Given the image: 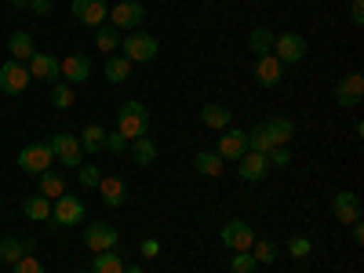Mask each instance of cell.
<instances>
[{
	"instance_id": "1",
	"label": "cell",
	"mask_w": 364,
	"mask_h": 273,
	"mask_svg": "<svg viewBox=\"0 0 364 273\" xmlns=\"http://www.w3.org/2000/svg\"><path fill=\"white\" fill-rule=\"evenodd\" d=\"M117 132L124 135L128 142H132V139L149 135V109H146L139 99H128L124 106L117 109Z\"/></svg>"
},
{
	"instance_id": "2",
	"label": "cell",
	"mask_w": 364,
	"mask_h": 273,
	"mask_svg": "<svg viewBox=\"0 0 364 273\" xmlns=\"http://www.w3.org/2000/svg\"><path fill=\"white\" fill-rule=\"evenodd\" d=\"M120 51H124V58L135 66H142V63H154L157 58V51H161V41L157 37H149V33H142V29H135V33H128L124 41H120Z\"/></svg>"
},
{
	"instance_id": "3",
	"label": "cell",
	"mask_w": 364,
	"mask_h": 273,
	"mask_svg": "<svg viewBox=\"0 0 364 273\" xmlns=\"http://www.w3.org/2000/svg\"><path fill=\"white\" fill-rule=\"evenodd\" d=\"M51 161H55L51 142H29V146H22V154H18V168H22L26 175H44V171H51Z\"/></svg>"
},
{
	"instance_id": "4",
	"label": "cell",
	"mask_w": 364,
	"mask_h": 273,
	"mask_svg": "<svg viewBox=\"0 0 364 273\" xmlns=\"http://www.w3.org/2000/svg\"><path fill=\"white\" fill-rule=\"evenodd\" d=\"M269 55L277 58L281 66H295V63L306 58V37L302 33H277L273 37V51Z\"/></svg>"
},
{
	"instance_id": "5",
	"label": "cell",
	"mask_w": 364,
	"mask_h": 273,
	"mask_svg": "<svg viewBox=\"0 0 364 273\" xmlns=\"http://www.w3.org/2000/svg\"><path fill=\"white\" fill-rule=\"evenodd\" d=\"M146 18V8L139 4V0H120V4L109 8V26L113 29H128V33H135V29L142 26Z\"/></svg>"
},
{
	"instance_id": "6",
	"label": "cell",
	"mask_w": 364,
	"mask_h": 273,
	"mask_svg": "<svg viewBox=\"0 0 364 273\" xmlns=\"http://www.w3.org/2000/svg\"><path fill=\"white\" fill-rule=\"evenodd\" d=\"M26 70H29V80L55 84V80H63V58H55L48 51H33V58L26 63Z\"/></svg>"
},
{
	"instance_id": "7",
	"label": "cell",
	"mask_w": 364,
	"mask_h": 273,
	"mask_svg": "<svg viewBox=\"0 0 364 273\" xmlns=\"http://www.w3.org/2000/svg\"><path fill=\"white\" fill-rule=\"evenodd\" d=\"M219 237H223V245L233 248V252H252V245H255V230H252L245 219H230V223L219 230Z\"/></svg>"
},
{
	"instance_id": "8",
	"label": "cell",
	"mask_w": 364,
	"mask_h": 273,
	"mask_svg": "<svg viewBox=\"0 0 364 273\" xmlns=\"http://www.w3.org/2000/svg\"><path fill=\"white\" fill-rule=\"evenodd\" d=\"M80 219H84V200L80 197H55V204H51V223L55 226H80Z\"/></svg>"
},
{
	"instance_id": "9",
	"label": "cell",
	"mask_w": 364,
	"mask_h": 273,
	"mask_svg": "<svg viewBox=\"0 0 364 273\" xmlns=\"http://www.w3.org/2000/svg\"><path fill=\"white\" fill-rule=\"evenodd\" d=\"M117 240H120V233H117V226H109V223H91V226H84V245H87V252H109V248H117Z\"/></svg>"
},
{
	"instance_id": "10",
	"label": "cell",
	"mask_w": 364,
	"mask_h": 273,
	"mask_svg": "<svg viewBox=\"0 0 364 273\" xmlns=\"http://www.w3.org/2000/svg\"><path fill=\"white\" fill-rule=\"evenodd\" d=\"M70 8H73V18L80 26H91V29L106 26V18H109V4H106V0H73Z\"/></svg>"
},
{
	"instance_id": "11",
	"label": "cell",
	"mask_w": 364,
	"mask_h": 273,
	"mask_svg": "<svg viewBox=\"0 0 364 273\" xmlns=\"http://www.w3.org/2000/svg\"><path fill=\"white\" fill-rule=\"evenodd\" d=\"M51 149H55V161H63L66 168H80L84 164V149H80V139L70 135V132H58L51 139Z\"/></svg>"
},
{
	"instance_id": "12",
	"label": "cell",
	"mask_w": 364,
	"mask_h": 273,
	"mask_svg": "<svg viewBox=\"0 0 364 273\" xmlns=\"http://www.w3.org/2000/svg\"><path fill=\"white\" fill-rule=\"evenodd\" d=\"M26 87H29V70H26V63H15V58H8V63L0 66V91H4V95H22Z\"/></svg>"
},
{
	"instance_id": "13",
	"label": "cell",
	"mask_w": 364,
	"mask_h": 273,
	"mask_svg": "<svg viewBox=\"0 0 364 273\" xmlns=\"http://www.w3.org/2000/svg\"><path fill=\"white\" fill-rule=\"evenodd\" d=\"M331 215H336L343 226L360 223V197H357V193H350V190H339L336 197H331Z\"/></svg>"
},
{
	"instance_id": "14",
	"label": "cell",
	"mask_w": 364,
	"mask_h": 273,
	"mask_svg": "<svg viewBox=\"0 0 364 273\" xmlns=\"http://www.w3.org/2000/svg\"><path fill=\"white\" fill-rule=\"evenodd\" d=\"M360 99H364V77H360V73H346V77L336 84V102H339L343 109H357Z\"/></svg>"
},
{
	"instance_id": "15",
	"label": "cell",
	"mask_w": 364,
	"mask_h": 273,
	"mask_svg": "<svg viewBox=\"0 0 364 273\" xmlns=\"http://www.w3.org/2000/svg\"><path fill=\"white\" fill-rule=\"evenodd\" d=\"M215 154H219L223 161H240V157L248 154V139H245V132H240V128H226L223 139H219V146H215Z\"/></svg>"
},
{
	"instance_id": "16",
	"label": "cell",
	"mask_w": 364,
	"mask_h": 273,
	"mask_svg": "<svg viewBox=\"0 0 364 273\" xmlns=\"http://www.w3.org/2000/svg\"><path fill=\"white\" fill-rule=\"evenodd\" d=\"M255 80H259L262 87H277V84L284 80V66H281L273 55H259V58H255Z\"/></svg>"
},
{
	"instance_id": "17",
	"label": "cell",
	"mask_w": 364,
	"mask_h": 273,
	"mask_svg": "<svg viewBox=\"0 0 364 273\" xmlns=\"http://www.w3.org/2000/svg\"><path fill=\"white\" fill-rule=\"evenodd\" d=\"M95 190L102 193V204H109V208H120L128 200V186H124V178H117V175H102Z\"/></svg>"
},
{
	"instance_id": "18",
	"label": "cell",
	"mask_w": 364,
	"mask_h": 273,
	"mask_svg": "<svg viewBox=\"0 0 364 273\" xmlns=\"http://www.w3.org/2000/svg\"><path fill=\"white\" fill-rule=\"evenodd\" d=\"M237 164H240V168H237V175L245 178V182H262V178L269 175V164H266V157H262V154H252V149H248V154L240 157Z\"/></svg>"
},
{
	"instance_id": "19",
	"label": "cell",
	"mask_w": 364,
	"mask_h": 273,
	"mask_svg": "<svg viewBox=\"0 0 364 273\" xmlns=\"http://www.w3.org/2000/svg\"><path fill=\"white\" fill-rule=\"evenodd\" d=\"M91 77V63L84 55H66L63 58V80L66 84H84Z\"/></svg>"
},
{
	"instance_id": "20",
	"label": "cell",
	"mask_w": 364,
	"mask_h": 273,
	"mask_svg": "<svg viewBox=\"0 0 364 273\" xmlns=\"http://www.w3.org/2000/svg\"><path fill=\"white\" fill-rule=\"evenodd\" d=\"M193 168H197V175H204V178H219V175L226 171V161H223L219 154H211V149H197Z\"/></svg>"
},
{
	"instance_id": "21",
	"label": "cell",
	"mask_w": 364,
	"mask_h": 273,
	"mask_svg": "<svg viewBox=\"0 0 364 273\" xmlns=\"http://www.w3.org/2000/svg\"><path fill=\"white\" fill-rule=\"evenodd\" d=\"M128 154L135 157V164H139V168H149V164L157 161V142L149 139V135H142V139H132V142H128Z\"/></svg>"
},
{
	"instance_id": "22",
	"label": "cell",
	"mask_w": 364,
	"mask_h": 273,
	"mask_svg": "<svg viewBox=\"0 0 364 273\" xmlns=\"http://www.w3.org/2000/svg\"><path fill=\"white\" fill-rule=\"evenodd\" d=\"M200 120H204L208 128H215V132H226L230 120H233V109H226L223 102H208V106L200 109Z\"/></svg>"
},
{
	"instance_id": "23",
	"label": "cell",
	"mask_w": 364,
	"mask_h": 273,
	"mask_svg": "<svg viewBox=\"0 0 364 273\" xmlns=\"http://www.w3.org/2000/svg\"><path fill=\"white\" fill-rule=\"evenodd\" d=\"M266 135H269V142L273 146H288L291 142V135H295V124H291V120L288 117H273V120H266Z\"/></svg>"
},
{
	"instance_id": "24",
	"label": "cell",
	"mask_w": 364,
	"mask_h": 273,
	"mask_svg": "<svg viewBox=\"0 0 364 273\" xmlns=\"http://www.w3.org/2000/svg\"><path fill=\"white\" fill-rule=\"evenodd\" d=\"M33 252V240H15V237H4L0 240V259H4L8 266H15L22 255Z\"/></svg>"
},
{
	"instance_id": "25",
	"label": "cell",
	"mask_w": 364,
	"mask_h": 273,
	"mask_svg": "<svg viewBox=\"0 0 364 273\" xmlns=\"http://www.w3.org/2000/svg\"><path fill=\"white\" fill-rule=\"evenodd\" d=\"M8 51H11L15 63H29V58H33V37H29L26 29H18V33L8 37Z\"/></svg>"
},
{
	"instance_id": "26",
	"label": "cell",
	"mask_w": 364,
	"mask_h": 273,
	"mask_svg": "<svg viewBox=\"0 0 364 273\" xmlns=\"http://www.w3.org/2000/svg\"><path fill=\"white\" fill-rule=\"evenodd\" d=\"M80 149H84V154H102V149H106V128L102 124H87L80 132Z\"/></svg>"
},
{
	"instance_id": "27",
	"label": "cell",
	"mask_w": 364,
	"mask_h": 273,
	"mask_svg": "<svg viewBox=\"0 0 364 273\" xmlns=\"http://www.w3.org/2000/svg\"><path fill=\"white\" fill-rule=\"evenodd\" d=\"M132 77V63L124 55H106V80L109 84H124Z\"/></svg>"
},
{
	"instance_id": "28",
	"label": "cell",
	"mask_w": 364,
	"mask_h": 273,
	"mask_svg": "<svg viewBox=\"0 0 364 273\" xmlns=\"http://www.w3.org/2000/svg\"><path fill=\"white\" fill-rule=\"evenodd\" d=\"M22 215L33 223H48L51 219V200L48 197H26L22 200Z\"/></svg>"
},
{
	"instance_id": "29",
	"label": "cell",
	"mask_w": 364,
	"mask_h": 273,
	"mask_svg": "<svg viewBox=\"0 0 364 273\" xmlns=\"http://www.w3.org/2000/svg\"><path fill=\"white\" fill-rule=\"evenodd\" d=\"M273 37H277V33H273L269 26H255V29H252V33H248V48L255 51V58L273 51Z\"/></svg>"
},
{
	"instance_id": "30",
	"label": "cell",
	"mask_w": 364,
	"mask_h": 273,
	"mask_svg": "<svg viewBox=\"0 0 364 273\" xmlns=\"http://www.w3.org/2000/svg\"><path fill=\"white\" fill-rule=\"evenodd\" d=\"M124 259L117 255V248H109V252H99L95 255V262H91V273H124Z\"/></svg>"
},
{
	"instance_id": "31",
	"label": "cell",
	"mask_w": 364,
	"mask_h": 273,
	"mask_svg": "<svg viewBox=\"0 0 364 273\" xmlns=\"http://www.w3.org/2000/svg\"><path fill=\"white\" fill-rule=\"evenodd\" d=\"M37 178H41V197L55 200V197L66 193V178L58 175V171H44V175H37Z\"/></svg>"
},
{
	"instance_id": "32",
	"label": "cell",
	"mask_w": 364,
	"mask_h": 273,
	"mask_svg": "<svg viewBox=\"0 0 364 273\" xmlns=\"http://www.w3.org/2000/svg\"><path fill=\"white\" fill-rule=\"evenodd\" d=\"M277 245H273V240H259L255 237V245H252V259L259 262V266H269V262H277Z\"/></svg>"
},
{
	"instance_id": "33",
	"label": "cell",
	"mask_w": 364,
	"mask_h": 273,
	"mask_svg": "<svg viewBox=\"0 0 364 273\" xmlns=\"http://www.w3.org/2000/svg\"><path fill=\"white\" fill-rule=\"evenodd\" d=\"M95 44H99V51L113 55V51L120 48V33H117L113 26H99V29H95Z\"/></svg>"
},
{
	"instance_id": "34",
	"label": "cell",
	"mask_w": 364,
	"mask_h": 273,
	"mask_svg": "<svg viewBox=\"0 0 364 273\" xmlns=\"http://www.w3.org/2000/svg\"><path fill=\"white\" fill-rule=\"evenodd\" d=\"M245 139H248V149H252V154H269V149H273V142H269V135H266V128L259 124V128H252V132H245Z\"/></svg>"
},
{
	"instance_id": "35",
	"label": "cell",
	"mask_w": 364,
	"mask_h": 273,
	"mask_svg": "<svg viewBox=\"0 0 364 273\" xmlns=\"http://www.w3.org/2000/svg\"><path fill=\"white\" fill-rule=\"evenodd\" d=\"M51 102H55L58 109H70V106H73V84L55 80V84H51Z\"/></svg>"
},
{
	"instance_id": "36",
	"label": "cell",
	"mask_w": 364,
	"mask_h": 273,
	"mask_svg": "<svg viewBox=\"0 0 364 273\" xmlns=\"http://www.w3.org/2000/svg\"><path fill=\"white\" fill-rule=\"evenodd\" d=\"M255 259H252V252H237L233 259H230V273H255Z\"/></svg>"
},
{
	"instance_id": "37",
	"label": "cell",
	"mask_w": 364,
	"mask_h": 273,
	"mask_svg": "<svg viewBox=\"0 0 364 273\" xmlns=\"http://www.w3.org/2000/svg\"><path fill=\"white\" fill-rule=\"evenodd\" d=\"M77 175H80V186H87V190H95V186H99V178H102V171H99L95 164H80Z\"/></svg>"
},
{
	"instance_id": "38",
	"label": "cell",
	"mask_w": 364,
	"mask_h": 273,
	"mask_svg": "<svg viewBox=\"0 0 364 273\" xmlns=\"http://www.w3.org/2000/svg\"><path fill=\"white\" fill-rule=\"evenodd\" d=\"M266 164H269V168H288V164H291L288 146H273L269 154H266Z\"/></svg>"
},
{
	"instance_id": "39",
	"label": "cell",
	"mask_w": 364,
	"mask_h": 273,
	"mask_svg": "<svg viewBox=\"0 0 364 273\" xmlns=\"http://www.w3.org/2000/svg\"><path fill=\"white\" fill-rule=\"evenodd\" d=\"M11 273H48V269H44V262H41V259H33V255H22V259L11 266Z\"/></svg>"
},
{
	"instance_id": "40",
	"label": "cell",
	"mask_w": 364,
	"mask_h": 273,
	"mask_svg": "<svg viewBox=\"0 0 364 273\" xmlns=\"http://www.w3.org/2000/svg\"><path fill=\"white\" fill-rule=\"evenodd\" d=\"M310 252H314V245H310L306 237H291V240H288V255H291V259H306Z\"/></svg>"
},
{
	"instance_id": "41",
	"label": "cell",
	"mask_w": 364,
	"mask_h": 273,
	"mask_svg": "<svg viewBox=\"0 0 364 273\" xmlns=\"http://www.w3.org/2000/svg\"><path fill=\"white\" fill-rule=\"evenodd\" d=\"M106 149H109V154H124V149H128V139L120 135V132H106Z\"/></svg>"
},
{
	"instance_id": "42",
	"label": "cell",
	"mask_w": 364,
	"mask_h": 273,
	"mask_svg": "<svg viewBox=\"0 0 364 273\" xmlns=\"http://www.w3.org/2000/svg\"><path fill=\"white\" fill-rule=\"evenodd\" d=\"M350 22L364 26V0H353V4H350Z\"/></svg>"
},
{
	"instance_id": "43",
	"label": "cell",
	"mask_w": 364,
	"mask_h": 273,
	"mask_svg": "<svg viewBox=\"0 0 364 273\" xmlns=\"http://www.w3.org/2000/svg\"><path fill=\"white\" fill-rule=\"evenodd\" d=\"M142 255L157 259V255H161V240H154V237H149V240H142Z\"/></svg>"
},
{
	"instance_id": "44",
	"label": "cell",
	"mask_w": 364,
	"mask_h": 273,
	"mask_svg": "<svg viewBox=\"0 0 364 273\" xmlns=\"http://www.w3.org/2000/svg\"><path fill=\"white\" fill-rule=\"evenodd\" d=\"M29 11H37V15H51V0H29Z\"/></svg>"
},
{
	"instance_id": "45",
	"label": "cell",
	"mask_w": 364,
	"mask_h": 273,
	"mask_svg": "<svg viewBox=\"0 0 364 273\" xmlns=\"http://www.w3.org/2000/svg\"><path fill=\"white\" fill-rule=\"evenodd\" d=\"M360 240H364V226H360V223H353V245H360Z\"/></svg>"
},
{
	"instance_id": "46",
	"label": "cell",
	"mask_w": 364,
	"mask_h": 273,
	"mask_svg": "<svg viewBox=\"0 0 364 273\" xmlns=\"http://www.w3.org/2000/svg\"><path fill=\"white\" fill-rule=\"evenodd\" d=\"M11 8H29V0H8Z\"/></svg>"
},
{
	"instance_id": "47",
	"label": "cell",
	"mask_w": 364,
	"mask_h": 273,
	"mask_svg": "<svg viewBox=\"0 0 364 273\" xmlns=\"http://www.w3.org/2000/svg\"><path fill=\"white\" fill-rule=\"evenodd\" d=\"M124 273H142V269L139 266H124Z\"/></svg>"
},
{
	"instance_id": "48",
	"label": "cell",
	"mask_w": 364,
	"mask_h": 273,
	"mask_svg": "<svg viewBox=\"0 0 364 273\" xmlns=\"http://www.w3.org/2000/svg\"><path fill=\"white\" fill-rule=\"evenodd\" d=\"M73 273H91V269H73Z\"/></svg>"
}]
</instances>
